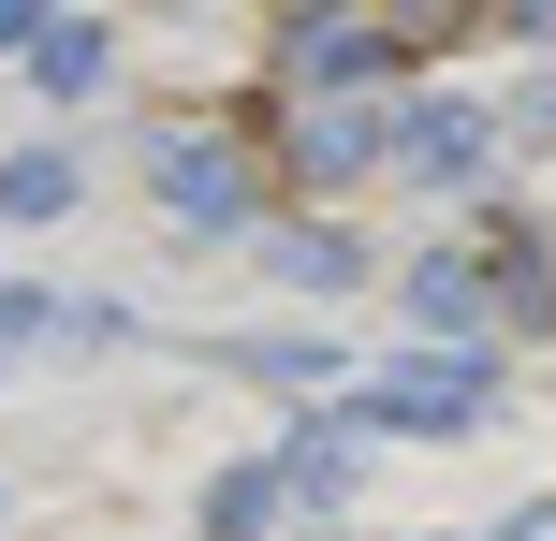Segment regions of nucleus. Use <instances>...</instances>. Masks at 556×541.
I'll list each match as a JSON object with an SVG mask.
<instances>
[{
    "label": "nucleus",
    "instance_id": "2",
    "mask_svg": "<svg viewBox=\"0 0 556 541\" xmlns=\"http://www.w3.org/2000/svg\"><path fill=\"white\" fill-rule=\"evenodd\" d=\"M147 191H162V220L191 234V249H235V234L264 220V162L235 132H147Z\"/></svg>",
    "mask_w": 556,
    "mask_h": 541
},
{
    "label": "nucleus",
    "instance_id": "9",
    "mask_svg": "<svg viewBox=\"0 0 556 541\" xmlns=\"http://www.w3.org/2000/svg\"><path fill=\"white\" fill-rule=\"evenodd\" d=\"M278 513H293V484H278V454H250V468H220V484H205L191 527H205V541H264Z\"/></svg>",
    "mask_w": 556,
    "mask_h": 541
},
{
    "label": "nucleus",
    "instance_id": "7",
    "mask_svg": "<svg viewBox=\"0 0 556 541\" xmlns=\"http://www.w3.org/2000/svg\"><path fill=\"white\" fill-rule=\"evenodd\" d=\"M366 162H395V117L381 103H307L293 117V176H307V191H337V176H366Z\"/></svg>",
    "mask_w": 556,
    "mask_h": 541
},
{
    "label": "nucleus",
    "instance_id": "5",
    "mask_svg": "<svg viewBox=\"0 0 556 541\" xmlns=\"http://www.w3.org/2000/svg\"><path fill=\"white\" fill-rule=\"evenodd\" d=\"M395 162H410L425 191H454V176L498 162V117H483V103H395Z\"/></svg>",
    "mask_w": 556,
    "mask_h": 541
},
{
    "label": "nucleus",
    "instance_id": "3",
    "mask_svg": "<svg viewBox=\"0 0 556 541\" xmlns=\"http://www.w3.org/2000/svg\"><path fill=\"white\" fill-rule=\"evenodd\" d=\"M395 29L381 15H293L278 29V74H307V88H337V103H366V88H395Z\"/></svg>",
    "mask_w": 556,
    "mask_h": 541
},
{
    "label": "nucleus",
    "instance_id": "10",
    "mask_svg": "<svg viewBox=\"0 0 556 541\" xmlns=\"http://www.w3.org/2000/svg\"><path fill=\"white\" fill-rule=\"evenodd\" d=\"M74 191H88L74 146H15V162H0V220H74Z\"/></svg>",
    "mask_w": 556,
    "mask_h": 541
},
{
    "label": "nucleus",
    "instance_id": "1",
    "mask_svg": "<svg viewBox=\"0 0 556 541\" xmlns=\"http://www.w3.org/2000/svg\"><path fill=\"white\" fill-rule=\"evenodd\" d=\"M483 410H498V366H483V351H440V337L352 381V425L366 439H469Z\"/></svg>",
    "mask_w": 556,
    "mask_h": 541
},
{
    "label": "nucleus",
    "instance_id": "8",
    "mask_svg": "<svg viewBox=\"0 0 556 541\" xmlns=\"http://www.w3.org/2000/svg\"><path fill=\"white\" fill-rule=\"evenodd\" d=\"M264 263H278L293 293H366V234H337V220H278Z\"/></svg>",
    "mask_w": 556,
    "mask_h": 541
},
{
    "label": "nucleus",
    "instance_id": "13",
    "mask_svg": "<svg viewBox=\"0 0 556 541\" xmlns=\"http://www.w3.org/2000/svg\"><path fill=\"white\" fill-rule=\"evenodd\" d=\"M59 322H74V293H29V279H0V351H45Z\"/></svg>",
    "mask_w": 556,
    "mask_h": 541
},
{
    "label": "nucleus",
    "instance_id": "6",
    "mask_svg": "<svg viewBox=\"0 0 556 541\" xmlns=\"http://www.w3.org/2000/svg\"><path fill=\"white\" fill-rule=\"evenodd\" d=\"M278 484H293V513H337V498L366 484V425L352 410H307V425L278 439Z\"/></svg>",
    "mask_w": 556,
    "mask_h": 541
},
{
    "label": "nucleus",
    "instance_id": "11",
    "mask_svg": "<svg viewBox=\"0 0 556 541\" xmlns=\"http://www.w3.org/2000/svg\"><path fill=\"white\" fill-rule=\"evenodd\" d=\"M103 74H117V29H88V15H59L45 59H29V88H45V103H88Z\"/></svg>",
    "mask_w": 556,
    "mask_h": 541
},
{
    "label": "nucleus",
    "instance_id": "12",
    "mask_svg": "<svg viewBox=\"0 0 556 541\" xmlns=\"http://www.w3.org/2000/svg\"><path fill=\"white\" fill-rule=\"evenodd\" d=\"M235 366L278 381V396H323V381H337V351H323V337H235Z\"/></svg>",
    "mask_w": 556,
    "mask_h": 541
},
{
    "label": "nucleus",
    "instance_id": "14",
    "mask_svg": "<svg viewBox=\"0 0 556 541\" xmlns=\"http://www.w3.org/2000/svg\"><path fill=\"white\" fill-rule=\"evenodd\" d=\"M498 541H556V513H513V527H498Z\"/></svg>",
    "mask_w": 556,
    "mask_h": 541
},
{
    "label": "nucleus",
    "instance_id": "4",
    "mask_svg": "<svg viewBox=\"0 0 556 541\" xmlns=\"http://www.w3.org/2000/svg\"><path fill=\"white\" fill-rule=\"evenodd\" d=\"M410 308L440 322V351H483V337L513 322V293H498V263H483V249H425V263H410Z\"/></svg>",
    "mask_w": 556,
    "mask_h": 541
}]
</instances>
